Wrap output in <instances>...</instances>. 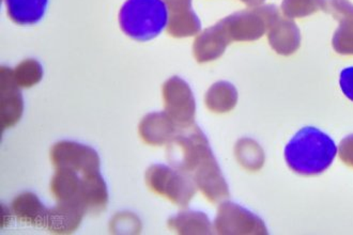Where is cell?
Segmentation results:
<instances>
[{"label": "cell", "mask_w": 353, "mask_h": 235, "mask_svg": "<svg viewBox=\"0 0 353 235\" xmlns=\"http://www.w3.org/2000/svg\"><path fill=\"white\" fill-rule=\"evenodd\" d=\"M170 12L168 32L172 36L189 37L201 30V21L193 12L191 0H165Z\"/></svg>", "instance_id": "obj_10"}, {"label": "cell", "mask_w": 353, "mask_h": 235, "mask_svg": "<svg viewBox=\"0 0 353 235\" xmlns=\"http://www.w3.org/2000/svg\"><path fill=\"white\" fill-rule=\"evenodd\" d=\"M50 159L56 168L63 167L83 172L100 171V157L96 150L77 141L56 143L50 150Z\"/></svg>", "instance_id": "obj_7"}, {"label": "cell", "mask_w": 353, "mask_h": 235, "mask_svg": "<svg viewBox=\"0 0 353 235\" xmlns=\"http://www.w3.org/2000/svg\"><path fill=\"white\" fill-rule=\"evenodd\" d=\"M230 41V37L221 23L208 29L195 41L194 52L196 58L199 61L203 62L220 57Z\"/></svg>", "instance_id": "obj_13"}, {"label": "cell", "mask_w": 353, "mask_h": 235, "mask_svg": "<svg viewBox=\"0 0 353 235\" xmlns=\"http://www.w3.org/2000/svg\"><path fill=\"white\" fill-rule=\"evenodd\" d=\"M179 130V126L174 123L168 112L148 114L139 125V133L143 141L152 145L170 143Z\"/></svg>", "instance_id": "obj_11"}, {"label": "cell", "mask_w": 353, "mask_h": 235, "mask_svg": "<svg viewBox=\"0 0 353 235\" xmlns=\"http://www.w3.org/2000/svg\"><path fill=\"white\" fill-rule=\"evenodd\" d=\"M339 156L348 166L353 167V135L343 139L339 145Z\"/></svg>", "instance_id": "obj_23"}, {"label": "cell", "mask_w": 353, "mask_h": 235, "mask_svg": "<svg viewBox=\"0 0 353 235\" xmlns=\"http://www.w3.org/2000/svg\"><path fill=\"white\" fill-rule=\"evenodd\" d=\"M215 230L220 234H267L263 219L232 202H224L219 207Z\"/></svg>", "instance_id": "obj_6"}, {"label": "cell", "mask_w": 353, "mask_h": 235, "mask_svg": "<svg viewBox=\"0 0 353 235\" xmlns=\"http://www.w3.org/2000/svg\"><path fill=\"white\" fill-rule=\"evenodd\" d=\"M236 155L240 164L250 170H256L263 165V151L261 147L248 138L241 139L236 143Z\"/></svg>", "instance_id": "obj_19"}, {"label": "cell", "mask_w": 353, "mask_h": 235, "mask_svg": "<svg viewBox=\"0 0 353 235\" xmlns=\"http://www.w3.org/2000/svg\"><path fill=\"white\" fill-rule=\"evenodd\" d=\"M42 76L41 65L36 61L23 62L14 74V81L17 85H22L23 87H30L31 85L38 83Z\"/></svg>", "instance_id": "obj_20"}, {"label": "cell", "mask_w": 353, "mask_h": 235, "mask_svg": "<svg viewBox=\"0 0 353 235\" xmlns=\"http://www.w3.org/2000/svg\"><path fill=\"white\" fill-rule=\"evenodd\" d=\"M86 212L84 207L77 203L58 202L57 205L48 209L44 227L50 232L58 234L74 232Z\"/></svg>", "instance_id": "obj_9"}, {"label": "cell", "mask_w": 353, "mask_h": 235, "mask_svg": "<svg viewBox=\"0 0 353 235\" xmlns=\"http://www.w3.org/2000/svg\"><path fill=\"white\" fill-rule=\"evenodd\" d=\"M168 23L170 11L165 0H127L120 9V28L139 42L160 36Z\"/></svg>", "instance_id": "obj_4"}, {"label": "cell", "mask_w": 353, "mask_h": 235, "mask_svg": "<svg viewBox=\"0 0 353 235\" xmlns=\"http://www.w3.org/2000/svg\"><path fill=\"white\" fill-rule=\"evenodd\" d=\"M339 147L327 134L307 126L298 132L285 147L289 168L301 176H318L330 168Z\"/></svg>", "instance_id": "obj_2"}, {"label": "cell", "mask_w": 353, "mask_h": 235, "mask_svg": "<svg viewBox=\"0 0 353 235\" xmlns=\"http://www.w3.org/2000/svg\"><path fill=\"white\" fill-rule=\"evenodd\" d=\"M12 211L19 221L44 226L48 207L42 205L38 196L32 192H24L13 200Z\"/></svg>", "instance_id": "obj_15"}, {"label": "cell", "mask_w": 353, "mask_h": 235, "mask_svg": "<svg viewBox=\"0 0 353 235\" xmlns=\"http://www.w3.org/2000/svg\"><path fill=\"white\" fill-rule=\"evenodd\" d=\"M146 183L152 192L170 199L179 207H188L196 192L192 176L176 167L157 164L149 167Z\"/></svg>", "instance_id": "obj_5"}, {"label": "cell", "mask_w": 353, "mask_h": 235, "mask_svg": "<svg viewBox=\"0 0 353 235\" xmlns=\"http://www.w3.org/2000/svg\"><path fill=\"white\" fill-rule=\"evenodd\" d=\"M255 13H236L221 21L230 40H255L263 36V23Z\"/></svg>", "instance_id": "obj_12"}, {"label": "cell", "mask_w": 353, "mask_h": 235, "mask_svg": "<svg viewBox=\"0 0 353 235\" xmlns=\"http://www.w3.org/2000/svg\"><path fill=\"white\" fill-rule=\"evenodd\" d=\"M50 190L58 202L77 203L86 211L100 212L108 205V186L100 171L83 172L59 167Z\"/></svg>", "instance_id": "obj_3"}, {"label": "cell", "mask_w": 353, "mask_h": 235, "mask_svg": "<svg viewBox=\"0 0 353 235\" xmlns=\"http://www.w3.org/2000/svg\"><path fill=\"white\" fill-rule=\"evenodd\" d=\"M339 85L345 96L353 102V67L346 68L341 72Z\"/></svg>", "instance_id": "obj_22"}, {"label": "cell", "mask_w": 353, "mask_h": 235, "mask_svg": "<svg viewBox=\"0 0 353 235\" xmlns=\"http://www.w3.org/2000/svg\"><path fill=\"white\" fill-rule=\"evenodd\" d=\"M168 226L180 234H210V221L203 212H181L168 221Z\"/></svg>", "instance_id": "obj_16"}, {"label": "cell", "mask_w": 353, "mask_h": 235, "mask_svg": "<svg viewBox=\"0 0 353 235\" xmlns=\"http://www.w3.org/2000/svg\"><path fill=\"white\" fill-rule=\"evenodd\" d=\"M168 145L172 166L189 174L208 200L220 202L230 197V187L199 126L193 124L180 128Z\"/></svg>", "instance_id": "obj_1"}, {"label": "cell", "mask_w": 353, "mask_h": 235, "mask_svg": "<svg viewBox=\"0 0 353 235\" xmlns=\"http://www.w3.org/2000/svg\"><path fill=\"white\" fill-rule=\"evenodd\" d=\"M299 30L296 25L289 21H282L270 36L273 48L281 54L294 52L299 46Z\"/></svg>", "instance_id": "obj_17"}, {"label": "cell", "mask_w": 353, "mask_h": 235, "mask_svg": "<svg viewBox=\"0 0 353 235\" xmlns=\"http://www.w3.org/2000/svg\"><path fill=\"white\" fill-rule=\"evenodd\" d=\"M236 93L232 85L220 83L213 85L207 95V106L217 112L232 110L236 105Z\"/></svg>", "instance_id": "obj_18"}, {"label": "cell", "mask_w": 353, "mask_h": 235, "mask_svg": "<svg viewBox=\"0 0 353 235\" xmlns=\"http://www.w3.org/2000/svg\"><path fill=\"white\" fill-rule=\"evenodd\" d=\"M341 25L334 38L335 50L344 54H353V12Z\"/></svg>", "instance_id": "obj_21"}, {"label": "cell", "mask_w": 353, "mask_h": 235, "mask_svg": "<svg viewBox=\"0 0 353 235\" xmlns=\"http://www.w3.org/2000/svg\"><path fill=\"white\" fill-rule=\"evenodd\" d=\"M166 112L180 128L193 125L195 101L188 83L178 77L170 79L164 85Z\"/></svg>", "instance_id": "obj_8"}, {"label": "cell", "mask_w": 353, "mask_h": 235, "mask_svg": "<svg viewBox=\"0 0 353 235\" xmlns=\"http://www.w3.org/2000/svg\"><path fill=\"white\" fill-rule=\"evenodd\" d=\"M8 14L15 24L31 26L43 19L48 0H5Z\"/></svg>", "instance_id": "obj_14"}]
</instances>
